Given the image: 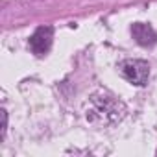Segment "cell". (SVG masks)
<instances>
[{
	"instance_id": "1",
	"label": "cell",
	"mask_w": 157,
	"mask_h": 157,
	"mask_svg": "<svg viewBox=\"0 0 157 157\" xmlns=\"http://www.w3.org/2000/svg\"><path fill=\"white\" fill-rule=\"evenodd\" d=\"M124 113L126 107L118 98H115L107 91H100L91 98V105L87 109V120L98 126H109L118 122L124 117Z\"/></svg>"
},
{
	"instance_id": "4",
	"label": "cell",
	"mask_w": 157,
	"mask_h": 157,
	"mask_svg": "<svg viewBox=\"0 0 157 157\" xmlns=\"http://www.w3.org/2000/svg\"><path fill=\"white\" fill-rule=\"evenodd\" d=\"M131 33H133V39H135L140 46H151V44H155V41H157V35H155L153 28L148 26V24H142V22L133 24Z\"/></svg>"
},
{
	"instance_id": "5",
	"label": "cell",
	"mask_w": 157,
	"mask_h": 157,
	"mask_svg": "<svg viewBox=\"0 0 157 157\" xmlns=\"http://www.w3.org/2000/svg\"><path fill=\"white\" fill-rule=\"evenodd\" d=\"M6 126H8V115H6V111H2V139L6 135Z\"/></svg>"
},
{
	"instance_id": "2",
	"label": "cell",
	"mask_w": 157,
	"mask_h": 157,
	"mask_svg": "<svg viewBox=\"0 0 157 157\" xmlns=\"http://www.w3.org/2000/svg\"><path fill=\"white\" fill-rule=\"evenodd\" d=\"M122 76L133 85H146L148 83V78H150V65L142 59H128L122 63L120 68Z\"/></svg>"
},
{
	"instance_id": "3",
	"label": "cell",
	"mask_w": 157,
	"mask_h": 157,
	"mask_svg": "<svg viewBox=\"0 0 157 157\" xmlns=\"http://www.w3.org/2000/svg\"><path fill=\"white\" fill-rule=\"evenodd\" d=\"M52 39H54V30L50 26H41L32 37H30V48L35 56H44L50 46H52Z\"/></svg>"
}]
</instances>
